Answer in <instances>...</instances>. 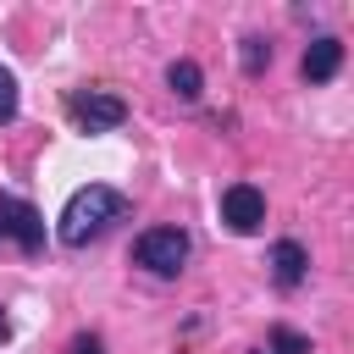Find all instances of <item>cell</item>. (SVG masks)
<instances>
[{
  "mask_svg": "<svg viewBox=\"0 0 354 354\" xmlns=\"http://www.w3.org/2000/svg\"><path fill=\"white\" fill-rule=\"evenodd\" d=\"M127 216V194L122 188H111V183H88V188H77L66 205H61V221H55V238L66 243V249H83L88 238H100L111 221H122Z\"/></svg>",
  "mask_w": 354,
  "mask_h": 354,
  "instance_id": "cell-1",
  "label": "cell"
},
{
  "mask_svg": "<svg viewBox=\"0 0 354 354\" xmlns=\"http://www.w3.org/2000/svg\"><path fill=\"white\" fill-rule=\"evenodd\" d=\"M133 260L155 277H177L188 266V232L183 227H149L133 238Z\"/></svg>",
  "mask_w": 354,
  "mask_h": 354,
  "instance_id": "cell-2",
  "label": "cell"
},
{
  "mask_svg": "<svg viewBox=\"0 0 354 354\" xmlns=\"http://www.w3.org/2000/svg\"><path fill=\"white\" fill-rule=\"evenodd\" d=\"M66 116H72L83 133H111V127H122V122H127V105H122L116 94L77 88V94H66Z\"/></svg>",
  "mask_w": 354,
  "mask_h": 354,
  "instance_id": "cell-3",
  "label": "cell"
},
{
  "mask_svg": "<svg viewBox=\"0 0 354 354\" xmlns=\"http://www.w3.org/2000/svg\"><path fill=\"white\" fill-rule=\"evenodd\" d=\"M0 238H17L22 254H39V249H44V216H39L28 199L0 194Z\"/></svg>",
  "mask_w": 354,
  "mask_h": 354,
  "instance_id": "cell-4",
  "label": "cell"
},
{
  "mask_svg": "<svg viewBox=\"0 0 354 354\" xmlns=\"http://www.w3.org/2000/svg\"><path fill=\"white\" fill-rule=\"evenodd\" d=\"M221 221H227L232 232H254V227L266 221V194H260L254 183H232V188H221Z\"/></svg>",
  "mask_w": 354,
  "mask_h": 354,
  "instance_id": "cell-5",
  "label": "cell"
},
{
  "mask_svg": "<svg viewBox=\"0 0 354 354\" xmlns=\"http://www.w3.org/2000/svg\"><path fill=\"white\" fill-rule=\"evenodd\" d=\"M337 66H343V39L321 33V39H310V44H304V61H299L304 83H326V77H337Z\"/></svg>",
  "mask_w": 354,
  "mask_h": 354,
  "instance_id": "cell-6",
  "label": "cell"
},
{
  "mask_svg": "<svg viewBox=\"0 0 354 354\" xmlns=\"http://www.w3.org/2000/svg\"><path fill=\"white\" fill-rule=\"evenodd\" d=\"M271 277H277V288H299V282L310 277V254H304L299 238H282V243L271 249Z\"/></svg>",
  "mask_w": 354,
  "mask_h": 354,
  "instance_id": "cell-7",
  "label": "cell"
},
{
  "mask_svg": "<svg viewBox=\"0 0 354 354\" xmlns=\"http://www.w3.org/2000/svg\"><path fill=\"white\" fill-rule=\"evenodd\" d=\"M166 83H171V94H177V100H188V105L205 94V77H199V66H194V61H171V66H166Z\"/></svg>",
  "mask_w": 354,
  "mask_h": 354,
  "instance_id": "cell-8",
  "label": "cell"
},
{
  "mask_svg": "<svg viewBox=\"0 0 354 354\" xmlns=\"http://www.w3.org/2000/svg\"><path fill=\"white\" fill-rule=\"evenodd\" d=\"M254 354H310V337L293 332V326H271V337H266Z\"/></svg>",
  "mask_w": 354,
  "mask_h": 354,
  "instance_id": "cell-9",
  "label": "cell"
},
{
  "mask_svg": "<svg viewBox=\"0 0 354 354\" xmlns=\"http://www.w3.org/2000/svg\"><path fill=\"white\" fill-rule=\"evenodd\" d=\"M266 66H271V44H266L260 33H249V39H243V72H249V77H260Z\"/></svg>",
  "mask_w": 354,
  "mask_h": 354,
  "instance_id": "cell-10",
  "label": "cell"
},
{
  "mask_svg": "<svg viewBox=\"0 0 354 354\" xmlns=\"http://www.w3.org/2000/svg\"><path fill=\"white\" fill-rule=\"evenodd\" d=\"M6 122H17V77H11V66H0V127Z\"/></svg>",
  "mask_w": 354,
  "mask_h": 354,
  "instance_id": "cell-11",
  "label": "cell"
},
{
  "mask_svg": "<svg viewBox=\"0 0 354 354\" xmlns=\"http://www.w3.org/2000/svg\"><path fill=\"white\" fill-rule=\"evenodd\" d=\"M66 354H105V343H100L94 332H77V337L66 343Z\"/></svg>",
  "mask_w": 354,
  "mask_h": 354,
  "instance_id": "cell-12",
  "label": "cell"
},
{
  "mask_svg": "<svg viewBox=\"0 0 354 354\" xmlns=\"http://www.w3.org/2000/svg\"><path fill=\"white\" fill-rule=\"evenodd\" d=\"M6 332H11V321H6V310H0V337H6Z\"/></svg>",
  "mask_w": 354,
  "mask_h": 354,
  "instance_id": "cell-13",
  "label": "cell"
}]
</instances>
